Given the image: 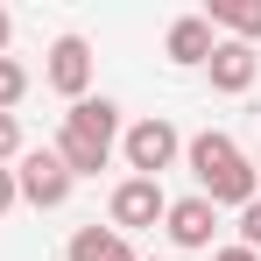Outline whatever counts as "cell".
Returning <instances> with one entry per match:
<instances>
[{
	"instance_id": "obj_1",
	"label": "cell",
	"mask_w": 261,
	"mask_h": 261,
	"mask_svg": "<svg viewBox=\"0 0 261 261\" xmlns=\"http://www.w3.org/2000/svg\"><path fill=\"white\" fill-rule=\"evenodd\" d=\"M184 155H191V176H198V198H205V205H254L261 198V170L233 148V134L205 127Z\"/></svg>"
},
{
	"instance_id": "obj_2",
	"label": "cell",
	"mask_w": 261,
	"mask_h": 261,
	"mask_svg": "<svg viewBox=\"0 0 261 261\" xmlns=\"http://www.w3.org/2000/svg\"><path fill=\"white\" fill-rule=\"evenodd\" d=\"M113 141H120V106L85 92V99L64 113V127H57V163L71 176H99L113 163Z\"/></svg>"
},
{
	"instance_id": "obj_3",
	"label": "cell",
	"mask_w": 261,
	"mask_h": 261,
	"mask_svg": "<svg viewBox=\"0 0 261 261\" xmlns=\"http://www.w3.org/2000/svg\"><path fill=\"white\" fill-rule=\"evenodd\" d=\"M71 184H78V176L57 163V148H21V155H14V191H21L36 212H57V205L71 198Z\"/></svg>"
},
{
	"instance_id": "obj_4",
	"label": "cell",
	"mask_w": 261,
	"mask_h": 261,
	"mask_svg": "<svg viewBox=\"0 0 261 261\" xmlns=\"http://www.w3.org/2000/svg\"><path fill=\"white\" fill-rule=\"evenodd\" d=\"M120 148H127V170L134 176H155V184H163V170L184 155V134H176L163 113H148V120H134V127L120 134Z\"/></svg>"
},
{
	"instance_id": "obj_5",
	"label": "cell",
	"mask_w": 261,
	"mask_h": 261,
	"mask_svg": "<svg viewBox=\"0 0 261 261\" xmlns=\"http://www.w3.org/2000/svg\"><path fill=\"white\" fill-rule=\"evenodd\" d=\"M163 212H170V198H163L155 176H127L113 191V233H141V226H155Z\"/></svg>"
},
{
	"instance_id": "obj_6",
	"label": "cell",
	"mask_w": 261,
	"mask_h": 261,
	"mask_svg": "<svg viewBox=\"0 0 261 261\" xmlns=\"http://www.w3.org/2000/svg\"><path fill=\"white\" fill-rule=\"evenodd\" d=\"M49 85L64 92L71 106L85 99V85H92V43L85 36H57V43H49Z\"/></svg>"
},
{
	"instance_id": "obj_7",
	"label": "cell",
	"mask_w": 261,
	"mask_h": 261,
	"mask_svg": "<svg viewBox=\"0 0 261 261\" xmlns=\"http://www.w3.org/2000/svg\"><path fill=\"white\" fill-rule=\"evenodd\" d=\"M212 226H219V205H205V198H176L163 212V233L176 247H212Z\"/></svg>"
},
{
	"instance_id": "obj_8",
	"label": "cell",
	"mask_w": 261,
	"mask_h": 261,
	"mask_svg": "<svg viewBox=\"0 0 261 261\" xmlns=\"http://www.w3.org/2000/svg\"><path fill=\"white\" fill-rule=\"evenodd\" d=\"M205 71H212V92H247L261 71V57L247 43H212V57H205Z\"/></svg>"
},
{
	"instance_id": "obj_9",
	"label": "cell",
	"mask_w": 261,
	"mask_h": 261,
	"mask_svg": "<svg viewBox=\"0 0 261 261\" xmlns=\"http://www.w3.org/2000/svg\"><path fill=\"white\" fill-rule=\"evenodd\" d=\"M64 261H134V247H127V233H113V226H78Z\"/></svg>"
},
{
	"instance_id": "obj_10",
	"label": "cell",
	"mask_w": 261,
	"mask_h": 261,
	"mask_svg": "<svg viewBox=\"0 0 261 261\" xmlns=\"http://www.w3.org/2000/svg\"><path fill=\"white\" fill-rule=\"evenodd\" d=\"M212 21H205V14H184V21H170V64H205V57H212Z\"/></svg>"
},
{
	"instance_id": "obj_11",
	"label": "cell",
	"mask_w": 261,
	"mask_h": 261,
	"mask_svg": "<svg viewBox=\"0 0 261 261\" xmlns=\"http://www.w3.org/2000/svg\"><path fill=\"white\" fill-rule=\"evenodd\" d=\"M205 21L233 29V43L254 49V36H261V0H212V7H205Z\"/></svg>"
},
{
	"instance_id": "obj_12",
	"label": "cell",
	"mask_w": 261,
	"mask_h": 261,
	"mask_svg": "<svg viewBox=\"0 0 261 261\" xmlns=\"http://www.w3.org/2000/svg\"><path fill=\"white\" fill-rule=\"evenodd\" d=\"M21 92H29V71H21L14 57H0V113H7V106H21Z\"/></svg>"
},
{
	"instance_id": "obj_13",
	"label": "cell",
	"mask_w": 261,
	"mask_h": 261,
	"mask_svg": "<svg viewBox=\"0 0 261 261\" xmlns=\"http://www.w3.org/2000/svg\"><path fill=\"white\" fill-rule=\"evenodd\" d=\"M240 247H254V254H261V198H254V205H240Z\"/></svg>"
},
{
	"instance_id": "obj_14",
	"label": "cell",
	"mask_w": 261,
	"mask_h": 261,
	"mask_svg": "<svg viewBox=\"0 0 261 261\" xmlns=\"http://www.w3.org/2000/svg\"><path fill=\"white\" fill-rule=\"evenodd\" d=\"M21 155V127H14V113H0V163H14Z\"/></svg>"
},
{
	"instance_id": "obj_15",
	"label": "cell",
	"mask_w": 261,
	"mask_h": 261,
	"mask_svg": "<svg viewBox=\"0 0 261 261\" xmlns=\"http://www.w3.org/2000/svg\"><path fill=\"white\" fill-rule=\"evenodd\" d=\"M14 198H21L14 191V170H0V212H14Z\"/></svg>"
},
{
	"instance_id": "obj_16",
	"label": "cell",
	"mask_w": 261,
	"mask_h": 261,
	"mask_svg": "<svg viewBox=\"0 0 261 261\" xmlns=\"http://www.w3.org/2000/svg\"><path fill=\"white\" fill-rule=\"evenodd\" d=\"M212 261H261V254H254V247H219Z\"/></svg>"
},
{
	"instance_id": "obj_17",
	"label": "cell",
	"mask_w": 261,
	"mask_h": 261,
	"mask_svg": "<svg viewBox=\"0 0 261 261\" xmlns=\"http://www.w3.org/2000/svg\"><path fill=\"white\" fill-rule=\"evenodd\" d=\"M7 36H14V14L0 7V57H7Z\"/></svg>"
}]
</instances>
